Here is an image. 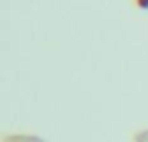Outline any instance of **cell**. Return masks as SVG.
<instances>
[{
	"label": "cell",
	"mask_w": 148,
	"mask_h": 142,
	"mask_svg": "<svg viewBox=\"0 0 148 142\" xmlns=\"http://www.w3.org/2000/svg\"><path fill=\"white\" fill-rule=\"evenodd\" d=\"M136 4H138L140 8H144V10H146V8H148V0H136Z\"/></svg>",
	"instance_id": "obj_1"
},
{
	"label": "cell",
	"mask_w": 148,
	"mask_h": 142,
	"mask_svg": "<svg viewBox=\"0 0 148 142\" xmlns=\"http://www.w3.org/2000/svg\"><path fill=\"white\" fill-rule=\"evenodd\" d=\"M12 142H16V140H12Z\"/></svg>",
	"instance_id": "obj_2"
}]
</instances>
